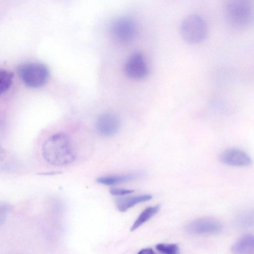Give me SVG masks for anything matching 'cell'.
I'll use <instances>...</instances> for the list:
<instances>
[{
    "instance_id": "2e32d148",
    "label": "cell",
    "mask_w": 254,
    "mask_h": 254,
    "mask_svg": "<svg viewBox=\"0 0 254 254\" xmlns=\"http://www.w3.org/2000/svg\"><path fill=\"white\" fill-rule=\"evenodd\" d=\"M11 209L9 205L6 203H0V226H1L7 218Z\"/></svg>"
},
{
    "instance_id": "ba28073f",
    "label": "cell",
    "mask_w": 254,
    "mask_h": 254,
    "mask_svg": "<svg viewBox=\"0 0 254 254\" xmlns=\"http://www.w3.org/2000/svg\"><path fill=\"white\" fill-rule=\"evenodd\" d=\"M219 160L227 165L235 167H247L252 163L251 157L240 149L231 148L225 150L219 156Z\"/></svg>"
},
{
    "instance_id": "3957f363",
    "label": "cell",
    "mask_w": 254,
    "mask_h": 254,
    "mask_svg": "<svg viewBox=\"0 0 254 254\" xmlns=\"http://www.w3.org/2000/svg\"><path fill=\"white\" fill-rule=\"evenodd\" d=\"M208 31L207 24L200 15L191 14L182 21L180 33L184 41L190 44H197L205 38Z\"/></svg>"
},
{
    "instance_id": "ac0fdd59",
    "label": "cell",
    "mask_w": 254,
    "mask_h": 254,
    "mask_svg": "<svg viewBox=\"0 0 254 254\" xmlns=\"http://www.w3.org/2000/svg\"><path fill=\"white\" fill-rule=\"evenodd\" d=\"M137 254H156L154 251L150 248L143 249L140 250Z\"/></svg>"
},
{
    "instance_id": "8992f818",
    "label": "cell",
    "mask_w": 254,
    "mask_h": 254,
    "mask_svg": "<svg viewBox=\"0 0 254 254\" xmlns=\"http://www.w3.org/2000/svg\"><path fill=\"white\" fill-rule=\"evenodd\" d=\"M125 71L129 77L136 79H143L149 73V69L143 55L140 52L133 54L127 61Z\"/></svg>"
},
{
    "instance_id": "6da1fadb",
    "label": "cell",
    "mask_w": 254,
    "mask_h": 254,
    "mask_svg": "<svg viewBox=\"0 0 254 254\" xmlns=\"http://www.w3.org/2000/svg\"><path fill=\"white\" fill-rule=\"evenodd\" d=\"M42 154L47 162L61 166L70 164L75 159V152L70 138L63 133H56L44 142Z\"/></svg>"
},
{
    "instance_id": "d6986e66",
    "label": "cell",
    "mask_w": 254,
    "mask_h": 254,
    "mask_svg": "<svg viewBox=\"0 0 254 254\" xmlns=\"http://www.w3.org/2000/svg\"><path fill=\"white\" fill-rule=\"evenodd\" d=\"M5 156V152L3 148L0 145V161H1Z\"/></svg>"
},
{
    "instance_id": "9c48e42d",
    "label": "cell",
    "mask_w": 254,
    "mask_h": 254,
    "mask_svg": "<svg viewBox=\"0 0 254 254\" xmlns=\"http://www.w3.org/2000/svg\"><path fill=\"white\" fill-rule=\"evenodd\" d=\"M112 32L116 38L122 42L132 39L135 33V26L132 20L122 17L115 21Z\"/></svg>"
},
{
    "instance_id": "4fadbf2b",
    "label": "cell",
    "mask_w": 254,
    "mask_h": 254,
    "mask_svg": "<svg viewBox=\"0 0 254 254\" xmlns=\"http://www.w3.org/2000/svg\"><path fill=\"white\" fill-rule=\"evenodd\" d=\"M160 206L155 205L145 208L138 216L130 228V231H133L145 222L149 220L159 210Z\"/></svg>"
},
{
    "instance_id": "e0dca14e",
    "label": "cell",
    "mask_w": 254,
    "mask_h": 254,
    "mask_svg": "<svg viewBox=\"0 0 254 254\" xmlns=\"http://www.w3.org/2000/svg\"><path fill=\"white\" fill-rule=\"evenodd\" d=\"M134 190L121 188H112L110 190L111 194L116 196H123L132 193Z\"/></svg>"
},
{
    "instance_id": "7c38bea8",
    "label": "cell",
    "mask_w": 254,
    "mask_h": 254,
    "mask_svg": "<svg viewBox=\"0 0 254 254\" xmlns=\"http://www.w3.org/2000/svg\"><path fill=\"white\" fill-rule=\"evenodd\" d=\"M140 176L139 173L106 176L98 178L96 182L104 185L115 186L129 182Z\"/></svg>"
},
{
    "instance_id": "8fae6325",
    "label": "cell",
    "mask_w": 254,
    "mask_h": 254,
    "mask_svg": "<svg viewBox=\"0 0 254 254\" xmlns=\"http://www.w3.org/2000/svg\"><path fill=\"white\" fill-rule=\"evenodd\" d=\"M231 251L234 254H254L253 235L248 234L239 239L233 245Z\"/></svg>"
},
{
    "instance_id": "52a82bcc",
    "label": "cell",
    "mask_w": 254,
    "mask_h": 254,
    "mask_svg": "<svg viewBox=\"0 0 254 254\" xmlns=\"http://www.w3.org/2000/svg\"><path fill=\"white\" fill-rule=\"evenodd\" d=\"M121 122L119 118L112 113L101 115L97 119L95 127L98 132L104 136H111L119 130Z\"/></svg>"
},
{
    "instance_id": "5b68a950",
    "label": "cell",
    "mask_w": 254,
    "mask_h": 254,
    "mask_svg": "<svg viewBox=\"0 0 254 254\" xmlns=\"http://www.w3.org/2000/svg\"><path fill=\"white\" fill-rule=\"evenodd\" d=\"M186 230L195 235L216 234L222 230V225L216 219L202 218L191 222L186 226Z\"/></svg>"
},
{
    "instance_id": "30bf717a",
    "label": "cell",
    "mask_w": 254,
    "mask_h": 254,
    "mask_svg": "<svg viewBox=\"0 0 254 254\" xmlns=\"http://www.w3.org/2000/svg\"><path fill=\"white\" fill-rule=\"evenodd\" d=\"M152 198L150 194L122 197L116 199V204L120 212H125L137 204L149 200Z\"/></svg>"
},
{
    "instance_id": "277c9868",
    "label": "cell",
    "mask_w": 254,
    "mask_h": 254,
    "mask_svg": "<svg viewBox=\"0 0 254 254\" xmlns=\"http://www.w3.org/2000/svg\"><path fill=\"white\" fill-rule=\"evenodd\" d=\"M18 72L23 82L28 86L37 88L47 81L49 72L47 67L39 63H28L20 65Z\"/></svg>"
},
{
    "instance_id": "9a60e30c",
    "label": "cell",
    "mask_w": 254,
    "mask_h": 254,
    "mask_svg": "<svg viewBox=\"0 0 254 254\" xmlns=\"http://www.w3.org/2000/svg\"><path fill=\"white\" fill-rule=\"evenodd\" d=\"M156 249L161 254H180L179 248L175 244H159Z\"/></svg>"
},
{
    "instance_id": "7a4b0ae2",
    "label": "cell",
    "mask_w": 254,
    "mask_h": 254,
    "mask_svg": "<svg viewBox=\"0 0 254 254\" xmlns=\"http://www.w3.org/2000/svg\"><path fill=\"white\" fill-rule=\"evenodd\" d=\"M224 12L227 21L236 28L245 29L252 23L253 8L246 0L229 1L225 5Z\"/></svg>"
},
{
    "instance_id": "5bb4252c",
    "label": "cell",
    "mask_w": 254,
    "mask_h": 254,
    "mask_svg": "<svg viewBox=\"0 0 254 254\" xmlns=\"http://www.w3.org/2000/svg\"><path fill=\"white\" fill-rule=\"evenodd\" d=\"M13 76L12 72L0 69V95L10 87Z\"/></svg>"
}]
</instances>
